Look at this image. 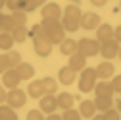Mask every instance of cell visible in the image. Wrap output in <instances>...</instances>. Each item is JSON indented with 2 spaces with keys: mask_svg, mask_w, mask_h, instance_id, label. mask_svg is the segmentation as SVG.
I'll use <instances>...</instances> for the list:
<instances>
[{
  "mask_svg": "<svg viewBox=\"0 0 121 120\" xmlns=\"http://www.w3.org/2000/svg\"><path fill=\"white\" fill-rule=\"evenodd\" d=\"M25 103H27V93L23 91V89L16 87V89H10L8 95H6V105L12 109H21L25 107Z\"/></svg>",
  "mask_w": 121,
  "mask_h": 120,
  "instance_id": "cell-5",
  "label": "cell"
},
{
  "mask_svg": "<svg viewBox=\"0 0 121 120\" xmlns=\"http://www.w3.org/2000/svg\"><path fill=\"white\" fill-rule=\"evenodd\" d=\"M81 8L77 6V4H69V6H65L64 8V14H62V25H64V29L65 31H69V33H75V31H79L81 29Z\"/></svg>",
  "mask_w": 121,
  "mask_h": 120,
  "instance_id": "cell-2",
  "label": "cell"
},
{
  "mask_svg": "<svg viewBox=\"0 0 121 120\" xmlns=\"http://www.w3.org/2000/svg\"><path fill=\"white\" fill-rule=\"evenodd\" d=\"M113 39V27L110 23H100L96 29V41L98 43H106Z\"/></svg>",
  "mask_w": 121,
  "mask_h": 120,
  "instance_id": "cell-16",
  "label": "cell"
},
{
  "mask_svg": "<svg viewBox=\"0 0 121 120\" xmlns=\"http://www.w3.org/2000/svg\"><path fill=\"white\" fill-rule=\"evenodd\" d=\"M79 114L83 116V118H92L94 114H96V107H94V103L92 101H83L81 103V107H79Z\"/></svg>",
  "mask_w": 121,
  "mask_h": 120,
  "instance_id": "cell-21",
  "label": "cell"
},
{
  "mask_svg": "<svg viewBox=\"0 0 121 120\" xmlns=\"http://www.w3.org/2000/svg\"><path fill=\"white\" fill-rule=\"evenodd\" d=\"M62 120H83V116L79 114V110L69 109V110H64V114H62Z\"/></svg>",
  "mask_w": 121,
  "mask_h": 120,
  "instance_id": "cell-31",
  "label": "cell"
},
{
  "mask_svg": "<svg viewBox=\"0 0 121 120\" xmlns=\"http://www.w3.org/2000/svg\"><path fill=\"white\" fill-rule=\"evenodd\" d=\"M56 101H58V109H62V110H69V109H73V103H75V97L71 95V93H60L58 97H56Z\"/></svg>",
  "mask_w": 121,
  "mask_h": 120,
  "instance_id": "cell-19",
  "label": "cell"
},
{
  "mask_svg": "<svg viewBox=\"0 0 121 120\" xmlns=\"http://www.w3.org/2000/svg\"><path fill=\"white\" fill-rule=\"evenodd\" d=\"M119 52V43L115 39L112 41H106V43H100V54L106 58V60H113Z\"/></svg>",
  "mask_w": 121,
  "mask_h": 120,
  "instance_id": "cell-9",
  "label": "cell"
},
{
  "mask_svg": "<svg viewBox=\"0 0 121 120\" xmlns=\"http://www.w3.org/2000/svg\"><path fill=\"white\" fill-rule=\"evenodd\" d=\"M12 18L16 21V25H25L27 23V14L23 10H17V12H12Z\"/></svg>",
  "mask_w": 121,
  "mask_h": 120,
  "instance_id": "cell-30",
  "label": "cell"
},
{
  "mask_svg": "<svg viewBox=\"0 0 121 120\" xmlns=\"http://www.w3.org/2000/svg\"><path fill=\"white\" fill-rule=\"evenodd\" d=\"M16 72H17V76H19L21 80H31V78L35 76V68H33V64H29V62L17 64Z\"/></svg>",
  "mask_w": 121,
  "mask_h": 120,
  "instance_id": "cell-20",
  "label": "cell"
},
{
  "mask_svg": "<svg viewBox=\"0 0 121 120\" xmlns=\"http://www.w3.org/2000/svg\"><path fill=\"white\" fill-rule=\"evenodd\" d=\"M119 12H121V0H119Z\"/></svg>",
  "mask_w": 121,
  "mask_h": 120,
  "instance_id": "cell-47",
  "label": "cell"
},
{
  "mask_svg": "<svg viewBox=\"0 0 121 120\" xmlns=\"http://www.w3.org/2000/svg\"><path fill=\"white\" fill-rule=\"evenodd\" d=\"M42 95H46V93H44V87H42L40 80L29 81V85H27V97H33V99H40Z\"/></svg>",
  "mask_w": 121,
  "mask_h": 120,
  "instance_id": "cell-18",
  "label": "cell"
},
{
  "mask_svg": "<svg viewBox=\"0 0 121 120\" xmlns=\"http://www.w3.org/2000/svg\"><path fill=\"white\" fill-rule=\"evenodd\" d=\"M90 4H92V6H98V8H102V6H106V4H108V0H90Z\"/></svg>",
  "mask_w": 121,
  "mask_h": 120,
  "instance_id": "cell-39",
  "label": "cell"
},
{
  "mask_svg": "<svg viewBox=\"0 0 121 120\" xmlns=\"http://www.w3.org/2000/svg\"><path fill=\"white\" fill-rule=\"evenodd\" d=\"M13 37H12V33H0V49H2L4 52H8V50H12V47H13Z\"/></svg>",
  "mask_w": 121,
  "mask_h": 120,
  "instance_id": "cell-26",
  "label": "cell"
},
{
  "mask_svg": "<svg viewBox=\"0 0 121 120\" xmlns=\"http://www.w3.org/2000/svg\"><path fill=\"white\" fill-rule=\"evenodd\" d=\"M79 50V45L75 39H64L62 43H60V52H62L64 56H71Z\"/></svg>",
  "mask_w": 121,
  "mask_h": 120,
  "instance_id": "cell-17",
  "label": "cell"
},
{
  "mask_svg": "<svg viewBox=\"0 0 121 120\" xmlns=\"http://www.w3.org/2000/svg\"><path fill=\"white\" fill-rule=\"evenodd\" d=\"M46 116H44V112L40 109H33V110H29L27 112V120H44Z\"/></svg>",
  "mask_w": 121,
  "mask_h": 120,
  "instance_id": "cell-32",
  "label": "cell"
},
{
  "mask_svg": "<svg viewBox=\"0 0 121 120\" xmlns=\"http://www.w3.org/2000/svg\"><path fill=\"white\" fill-rule=\"evenodd\" d=\"M75 80H77V72H73L69 66L60 68V72H58V83L71 85V83H75Z\"/></svg>",
  "mask_w": 121,
  "mask_h": 120,
  "instance_id": "cell-13",
  "label": "cell"
},
{
  "mask_svg": "<svg viewBox=\"0 0 121 120\" xmlns=\"http://www.w3.org/2000/svg\"><path fill=\"white\" fill-rule=\"evenodd\" d=\"M117 112H119V114H121V99H119V101H117Z\"/></svg>",
  "mask_w": 121,
  "mask_h": 120,
  "instance_id": "cell-42",
  "label": "cell"
},
{
  "mask_svg": "<svg viewBox=\"0 0 121 120\" xmlns=\"http://www.w3.org/2000/svg\"><path fill=\"white\" fill-rule=\"evenodd\" d=\"M16 27H17V25H16V21H13L12 14H10V16H4V20H2V27H0L4 33H12Z\"/></svg>",
  "mask_w": 121,
  "mask_h": 120,
  "instance_id": "cell-29",
  "label": "cell"
},
{
  "mask_svg": "<svg viewBox=\"0 0 121 120\" xmlns=\"http://www.w3.org/2000/svg\"><path fill=\"white\" fill-rule=\"evenodd\" d=\"M113 39L121 45V25H117V27H113Z\"/></svg>",
  "mask_w": 121,
  "mask_h": 120,
  "instance_id": "cell-38",
  "label": "cell"
},
{
  "mask_svg": "<svg viewBox=\"0 0 121 120\" xmlns=\"http://www.w3.org/2000/svg\"><path fill=\"white\" fill-rule=\"evenodd\" d=\"M44 4H46V0H23L21 10H23L25 14H29V12H35L37 8H42Z\"/></svg>",
  "mask_w": 121,
  "mask_h": 120,
  "instance_id": "cell-23",
  "label": "cell"
},
{
  "mask_svg": "<svg viewBox=\"0 0 121 120\" xmlns=\"http://www.w3.org/2000/svg\"><path fill=\"white\" fill-rule=\"evenodd\" d=\"M4 6H6V0H0V10H2Z\"/></svg>",
  "mask_w": 121,
  "mask_h": 120,
  "instance_id": "cell-43",
  "label": "cell"
},
{
  "mask_svg": "<svg viewBox=\"0 0 121 120\" xmlns=\"http://www.w3.org/2000/svg\"><path fill=\"white\" fill-rule=\"evenodd\" d=\"M77 45H79V52H81L83 56H86V58L96 56V54L100 52V43H98L96 39H88V37H85V39L77 41Z\"/></svg>",
  "mask_w": 121,
  "mask_h": 120,
  "instance_id": "cell-6",
  "label": "cell"
},
{
  "mask_svg": "<svg viewBox=\"0 0 121 120\" xmlns=\"http://www.w3.org/2000/svg\"><path fill=\"white\" fill-rule=\"evenodd\" d=\"M6 56H8V64H10V68H17V64H21L23 60H21V54L17 52V50H8L6 52Z\"/></svg>",
  "mask_w": 121,
  "mask_h": 120,
  "instance_id": "cell-28",
  "label": "cell"
},
{
  "mask_svg": "<svg viewBox=\"0 0 121 120\" xmlns=\"http://www.w3.org/2000/svg\"><path fill=\"white\" fill-rule=\"evenodd\" d=\"M44 120H62V116H60V114H56V112H52V114H48Z\"/></svg>",
  "mask_w": 121,
  "mask_h": 120,
  "instance_id": "cell-40",
  "label": "cell"
},
{
  "mask_svg": "<svg viewBox=\"0 0 121 120\" xmlns=\"http://www.w3.org/2000/svg\"><path fill=\"white\" fill-rule=\"evenodd\" d=\"M40 25H42V29H44L46 39H48L52 45H60V43L65 39V29H64V25H62L60 20H42Z\"/></svg>",
  "mask_w": 121,
  "mask_h": 120,
  "instance_id": "cell-3",
  "label": "cell"
},
{
  "mask_svg": "<svg viewBox=\"0 0 121 120\" xmlns=\"http://www.w3.org/2000/svg\"><path fill=\"white\" fill-rule=\"evenodd\" d=\"M117 56H119V60H121V45H119V52H117Z\"/></svg>",
  "mask_w": 121,
  "mask_h": 120,
  "instance_id": "cell-45",
  "label": "cell"
},
{
  "mask_svg": "<svg viewBox=\"0 0 121 120\" xmlns=\"http://www.w3.org/2000/svg\"><path fill=\"white\" fill-rule=\"evenodd\" d=\"M0 120H17L16 109L8 107V105H0Z\"/></svg>",
  "mask_w": 121,
  "mask_h": 120,
  "instance_id": "cell-27",
  "label": "cell"
},
{
  "mask_svg": "<svg viewBox=\"0 0 121 120\" xmlns=\"http://www.w3.org/2000/svg\"><path fill=\"white\" fill-rule=\"evenodd\" d=\"M40 83H42V87H44V93H50V95H54V93L58 91V81H56L54 78H50V76L42 78V80H40Z\"/></svg>",
  "mask_w": 121,
  "mask_h": 120,
  "instance_id": "cell-24",
  "label": "cell"
},
{
  "mask_svg": "<svg viewBox=\"0 0 121 120\" xmlns=\"http://www.w3.org/2000/svg\"><path fill=\"white\" fill-rule=\"evenodd\" d=\"M112 87H113L115 93H121V76H113V80H112Z\"/></svg>",
  "mask_w": 121,
  "mask_h": 120,
  "instance_id": "cell-36",
  "label": "cell"
},
{
  "mask_svg": "<svg viewBox=\"0 0 121 120\" xmlns=\"http://www.w3.org/2000/svg\"><path fill=\"white\" fill-rule=\"evenodd\" d=\"M92 91L96 93V97H113V87H112V81H108V80H102V81H98L96 85H94V89Z\"/></svg>",
  "mask_w": 121,
  "mask_h": 120,
  "instance_id": "cell-14",
  "label": "cell"
},
{
  "mask_svg": "<svg viewBox=\"0 0 121 120\" xmlns=\"http://www.w3.org/2000/svg\"><path fill=\"white\" fill-rule=\"evenodd\" d=\"M102 114H104L106 120H121V114L117 112V109H110V110H106Z\"/></svg>",
  "mask_w": 121,
  "mask_h": 120,
  "instance_id": "cell-33",
  "label": "cell"
},
{
  "mask_svg": "<svg viewBox=\"0 0 121 120\" xmlns=\"http://www.w3.org/2000/svg\"><path fill=\"white\" fill-rule=\"evenodd\" d=\"M100 16L94 12H83L81 14V29H86V31H96L100 25Z\"/></svg>",
  "mask_w": 121,
  "mask_h": 120,
  "instance_id": "cell-8",
  "label": "cell"
},
{
  "mask_svg": "<svg viewBox=\"0 0 121 120\" xmlns=\"http://www.w3.org/2000/svg\"><path fill=\"white\" fill-rule=\"evenodd\" d=\"M92 103H94L96 110H100V112H106V110H110V109L113 107V103H112V97H96Z\"/></svg>",
  "mask_w": 121,
  "mask_h": 120,
  "instance_id": "cell-22",
  "label": "cell"
},
{
  "mask_svg": "<svg viewBox=\"0 0 121 120\" xmlns=\"http://www.w3.org/2000/svg\"><path fill=\"white\" fill-rule=\"evenodd\" d=\"M8 68H10V64H8V56H6V52H4V54H0V76H2V74H4Z\"/></svg>",
  "mask_w": 121,
  "mask_h": 120,
  "instance_id": "cell-35",
  "label": "cell"
},
{
  "mask_svg": "<svg viewBox=\"0 0 121 120\" xmlns=\"http://www.w3.org/2000/svg\"><path fill=\"white\" fill-rule=\"evenodd\" d=\"M29 37L33 39V50L37 52V56L46 58V56L52 54L54 45L46 39V35H44V29H42L40 23H35L31 29H29Z\"/></svg>",
  "mask_w": 121,
  "mask_h": 120,
  "instance_id": "cell-1",
  "label": "cell"
},
{
  "mask_svg": "<svg viewBox=\"0 0 121 120\" xmlns=\"http://www.w3.org/2000/svg\"><path fill=\"white\" fill-rule=\"evenodd\" d=\"M62 6L56 4V2H46L42 8H40V16L42 20H62Z\"/></svg>",
  "mask_w": 121,
  "mask_h": 120,
  "instance_id": "cell-7",
  "label": "cell"
},
{
  "mask_svg": "<svg viewBox=\"0 0 121 120\" xmlns=\"http://www.w3.org/2000/svg\"><path fill=\"white\" fill-rule=\"evenodd\" d=\"M69 2H73V4H77V2H79V0H69Z\"/></svg>",
  "mask_w": 121,
  "mask_h": 120,
  "instance_id": "cell-46",
  "label": "cell"
},
{
  "mask_svg": "<svg viewBox=\"0 0 121 120\" xmlns=\"http://www.w3.org/2000/svg\"><path fill=\"white\" fill-rule=\"evenodd\" d=\"M6 95H8V91H6V87L0 83V105H4L6 103Z\"/></svg>",
  "mask_w": 121,
  "mask_h": 120,
  "instance_id": "cell-37",
  "label": "cell"
},
{
  "mask_svg": "<svg viewBox=\"0 0 121 120\" xmlns=\"http://www.w3.org/2000/svg\"><path fill=\"white\" fill-rule=\"evenodd\" d=\"M2 20H4V14H0V27H2Z\"/></svg>",
  "mask_w": 121,
  "mask_h": 120,
  "instance_id": "cell-44",
  "label": "cell"
},
{
  "mask_svg": "<svg viewBox=\"0 0 121 120\" xmlns=\"http://www.w3.org/2000/svg\"><path fill=\"white\" fill-rule=\"evenodd\" d=\"M96 80H98L96 70L94 68H85L79 76V91L81 93H90L96 85Z\"/></svg>",
  "mask_w": 121,
  "mask_h": 120,
  "instance_id": "cell-4",
  "label": "cell"
},
{
  "mask_svg": "<svg viewBox=\"0 0 121 120\" xmlns=\"http://www.w3.org/2000/svg\"><path fill=\"white\" fill-rule=\"evenodd\" d=\"M21 4H23V0H6V6H8L12 12L21 10Z\"/></svg>",
  "mask_w": 121,
  "mask_h": 120,
  "instance_id": "cell-34",
  "label": "cell"
},
{
  "mask_svg": "<svg viewBox=\"0 0 121 120\" xmlns=\"http://www.w3.org/2000/svg\"><path fill=\"white\" fill-rule=\"evenodd\" d=\"M94 70H96V76H98L100 80H110V78H113V74H115V66L110 62V60L100 62Z\"/></svg>",
  "mask_w": 121,
  "mask_h": 120,
  "instance_id": "cell-12",
  "label": "cell"
},
{
  "mask_svg": "<svg viewBox=\"0 0 121 120\" xmlns=\"http://www.w3.org/2000/svg\"><path fill=\"white\" fill-rule=\"evenodd\" d=\"M73 72H83L85 68H86V56H83L79 50L75 52V54H71L69 56V64H67Z\"/></svg>",
  "mask_w": 121,
  "mask_h": 120,
  "instance_id": "cell-15",
  "label": "cell"
},
{
  "mask_svg": "<svg viewBox=\"0 0 121 120\" xmlns=\"http://www.w3.org/2000/svg\"><path fill=\"white\" fill-rule=\"evenodd\" d=\"M19 81H21V78L17 76L16 68H8V70L2 74V85H4L6 89H16V87H19Z\"/></svg>",
  "mask_w": 121,
  "mask_h": 120,
  "instance_id": "cell-11",
  "label": "cell"
},
{
  "mask_svg": "<svg viewBox=\"0 0 121 120\" xmlns=\"http://www.w3.org/2000/svg\"><path fill=\"white\" fill-rule=\"evenodd\" d=\"M12 37H13L16 43H25V39L29 37V29H27L25 25H17V27L12 31Z\"/></svg>",
  "mask_w": 121,
  "mask_h": 120,
  "instance_id": "cell-25",
  "label": "cell"
},
{
  "mask_svg": "<svg viewBox=\"0 0 121 120\" xmlns=\"http://www.w3.org/2000/svg\"><path fill=\"white\" fill-rule=\"evenodd\" d=\"M39 109H40L44 114H52V112H56V109H58V101H56V97L50 95V93L42 95V97L39 99Z\"/></svg>",
  "mask_w": 121,
  "mask_h": 120,
  "instance_id": "cell-10",
  "label": "cell"
},
{
  "mask_svg": "<svg viewBox=\"0 0 121 120\" xmlns=\"http://www.w3.org/2000/svg\"><path fill=\"white\" fill-rule=\"evenodd\" d=\"M90 120H106V118H104V114H94Z\"/></svg>",
  "mask_w": 121,
  "mask_h": 120,
  "instance_id": "cell-41",
  "label": "cell"
}]
</instances>
